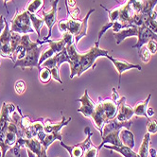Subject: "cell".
Here are the masks:
<instances>
[{"label": "cell", "mask_w": 157, "mask_h": 157, "mask_svg": "<svg viewBox=\"0 0 157 157\" xmlns=\"http://www.w3.org/2000/svg\"><path fill=\"white\" fill-rule=\"evenodd\" d=\"M65 48L68 53L69 59H70V78H73L74 77H80L82 73H84L89 68H94L96 67L95 62L99 57H107L109 55L108 50L101 49L99 48V43L95 44V46L90 48L86 53H78L75 44H67L65 46Z\"/></svg>", "instance_id": "1"}, {"label": "cell", "mask_w": 157, "mask_h": 157, "mask_svg": "<svg viewBox=\"0 0 157 157\" xmlns=\"http://www.w3.org/2000/svg\"><path fill=\"white\" fill-rule=\"evenodd\" d=\"M120 99V98H119ZM116 101L113 98H98V101L96 102L95 109L91 119L95 127L101 133L104 124L112 119H115L118 111V101Z\"/></svg>", "instance_id": "2"}, {"label": "cell", "mask_w": 157, "mask_h": 157, "mask_svg": "<svg viewBox=\"0 0 157 157\" xmlns=\"http://www.w3.org/2000/svg\"><path fill=\"white\" fill-rule=\"evenodd\" d=\"M108 13V16L110 18L109 22H112L113 24V31L114 33L119 32L120 30L131 28L133 26V15L134 12L132 8L131 3L127 0V2L122 4L113 10H108L103 5H100Z\"/></svg>", "instance_id": "3"}, {"label": "cell", "mask_w": 157, "mask_h": 157, "mask_svg": "<svg viewBox=\"0 0 157 157\" xmlns=\"http://www.w3.org/2000/svg\"><path fill=\"white\" fill-rule=\"evenodd\" d=\"M114 36L117 44H119L122 41H124V39L128 37L136 36L137 42L136 44H133L132 47V48H136V49H140L143 46L147 44V43L151 40H154L157 42V34L152 30H151L149 28L146 27L145 25L142 26L133 25L131 28L124 29L120 30L119 32L114 33Z\"/></svg>", "instance_id": "4"}, {"label": "cell", "mask_w": 157, "mask_h": 157, "mask_svg": "<svg viewBox=\"0 0 157 157\" xmlns=\"http://www.w3.org/2000/svg\"><path fill=\"white\" fill-rule=\"evenodd\" d=\"M21 43L24 44L26 48V56L21 60H17L14 63V67H37L39 71L41 70V65L39 64V59L41 56V52L43 49V46L40 44L39 40L36 42H32L29 39V34L22 35Z\"/></svg>", "instance_id": "5"}, {"label": "cell", "mask_w": 157, "mask_h": 157, "mask_svg": "<svg viewBox=\"0 0 157 157\" xmlns=\"http://www.w3.org/2000/svg\"><path fill=\"white\" fill-rule=\"evenodd\" d=\"M93 13H95L94 9L89 10V12L87 13L86 16L82 20L72 19L70 17H68L67 19H64V20H61L58 23L59 30L62 33L68 32V33H71L72 35H74L75 46H77L78 41L87 34L88 20Z\"/></svg>", "instance_id": "6"}, {"label": "cell", "mask_w": 157, "mask_h": 157, "mask_svg": "<svg viewBox=\"0 0 157 157\" xmlns=\"http://www.w3.org/2000/svg\"><path fill=\"white\" fill-rule=\"evenodd\" d=\"M10 31L18 33V34H29V33H33L35 30L32 28L31 20L29 13L26 10H21V12H17L14 15V17L10 21Z\"/></svg>", "instance_id": "7"}, {"label": "cell", "mask_w": 157, "mask_h": 157, "mask_svg": "<svg viewBox=\"0 0 157 157\" xmlns=\"http://www.w3.org/2000/svg\"><path fill=\"white\" fill-rule=\"evenodd\" d=\"M84 133L87 134L86 139L84 141H82V143L76 144L74 146H68V145L64 144L63 141H61V146L69 152L70 157H83L85 151L93 144L91 141V137L93 136V132H90L89 127H86L84 129Z\"/></svg>", "instance_id": "8"}, {"label": "cell", "mask_w": 157, "mask_h": 157, "mask_svg": "<svg viewBox=\"0 0 157 157\" xmlns=\"http://www.w3.org/2000/svg\"><path fill=\"white\" fill-rule=\"evenodd\" d=\"M0 57L13 59V51L12 46V31L6 22L5 29L0 36Z\"/></svg>", "instance_id": "9"}, {"label": "cell", "mask_w": 157, "mask_h": 157, "mask_svg": "<svg viewBox=\"0 0 157 157\" xmlns=\"http://www.w3.org/2000/svg\"><path fill=\"white\" fill-rule=\"evenodd\" d=\"M17 143L22 148H26L30 150L33 153L36 155V157H48L47 155V149L44 148V146L37 138H19Z\"/></svg>", "instance_id": "10"}, {"label": "cell", "mask_w": 157, "mask_h": 157, "mask_svg": "<svg viewBox=\"0 0 157 157\" xmlns=\"http://www.w3.org/2000/svg\"><path fill=\"white\" fill-rule=\"evenodd\" d=\"M133 12L140 15H150L157 4V0H132L130 2Z\"/></svg>", "instance_id": "11"}, {"label": "cell", "mask_w": 157, "mask_h": 157, "mask_svg": "<svg viewBox=\"0 0 157 157\" xmlns=\"http://www.w3.org/2000/svg\"><path fill=\"white\" fill-rule=\"evenodd\" d=\"M58 3L59 0H53L52 1V7L48 13L43 12V19L44 21V24L48 26V35L44 40H48L51 37L52 29L55 26L56 22H57V12H58Z\"/></svg>", "instance_id": "12"}, {"label": "cell", "mask_w": 157, "mask_h": 157, "mask_svg": "<svg viewBox=\"0 0 157 157\" xmlns=\"http://www.w3.org/2000/svg\"><path fill=\"white\" fill-rule=\"evenodd\" d=\"M107 59H109L112 63L114 64V66L116 67V69L119 75V80H118V88L120 87V81H121V76L122 74L124 73L125 71H128L130 69H137V70H141V66L139 64H134V63H131L127 61H124V60H120V59H116V58H113L111 57V56H107L106 57Z\"/></svg>", "instance_id": "13"}, {"label": "cell", "mask_w": 157, "mask_h": 157, "mask_svg": "<svg viewBox=\"0 0 157 157\" xmlns=\"http://www.w3.org/2000/svg\"><path fill=\"white\" fill-rule=\"evenodd\" d=\"M133 116H134L133 107H131L126 103L125 97H121L118 101V111L116 119L119 122H126L131 120Z\"/></svg>", "instance_id": "14"}, {"label": "cell", "mask_w": 157, "mask_h": 157, "mask_svg": "<svg viewBox=\"0 0 157 157\" xmlns=\"http://www.w3.org/2000/svg\"><path fill=\"white\" fill-rule=\"evenodd\" d=\"M78 101H80L82 103L81 108L78 109V113L82 114L87 118H91V117L93 115V112H94V109H95L96 102H94L93 100L90 98V97H89L87 89H85L83 96L78 98Z\"/></svg>", "instance_id": "15"}, {"label": "cell", "mask_w": 157, "mask_h": 157, "mask_svg": "<svg viewBox=\"0 0 157 157\" xmlns=\"http://www.w3.org/2000/svg\"><path fill=\"white\" fill-rule=\"evenodd\" d=\"M65 62L68 63H70V59H69V56H68V53H67L66 48H64L60 53L55 54L53 57L48 59L47 61H44L42 65L44 67H48L49 69L53 68V67H57V68L60 69V66L62 65V63Z\"/></svg>", "instance_id": "16"}, {"label": "cell", "mask_w": 157, "mask_h": 157, "mask_svg": "<svg viewBox=\"0 0 157 157\" xmlns=\"http://www.w3.org/2000/svg\"><path fill=\"white\" fill-rule=\"evenodd\" d=\"M132 124V120H129V121H126V122H119L116 118L112 119V120H109V121H107L104 124L102 132H101V133H100V134H101V138L104 137L105 136H107L109 132H115V131H119L122 128L130 129Z\"/></svg>", "instance_id": "17"}, {"label": "cell", "mask_w": 157, "mask_h": 157, "mask_svg": "<svg viewBox=\"0 0 157 157\" xmlns=\"http://www.w3.org/2000/svg\"><path fill=\"white\" fill-rule=\"evenodd\" d=\"M70 121H71V117H69L68 119H65L64 117H63L62 120L57 123L51 122L49 119H47L44 122V130L46 132V133H54V134H59V136H61L62 128L66 126Z\"/></svg>", "instance_id": "18"}, {"label": "cell", "mask_w": 157, "mask_h": 157, "mask_svg": "<svg viewBox=\"0 0 157 157\" xmlns=\"http://www.w3.org/2000/svg\"><path fill=\"white\" fill-rule=\"evenodd\" d=\"M119 132H120V130L119 131H115V132H109L107 136H105L104 137H102V142L100 143L98 146V151L101 150V148L104 147V145L106 144H109V145H114V146H120V145H123L120 138H119Z\"/></svg>", "instance_id": "19"}, {"label": "cell", "mask_w": 157, "mask_h": 157, "mask_svg": "<svg viewBox=\"0 0 157 157\" xmlns=\"http://www.w3.org/2000/svg\"><path fill=\"white\" fill-rule=\"evenodd\" d=\"M119 138L122 142V144L133 150L136 146V141H134V136L132 132L129 131V129L122 128L119 132Z\"/></svg>", "instance_id": "20"}, {"label": "cell", "mask_w": 157, "mask_h": 157, "mask_svg": "<svg viewBox=\"0 0 157 157\" xmlns=\"http://www.w3.org/2000/svg\"><path fill=\"white\" fill-rule=\"evenodd\" d=\"M104 147L107 150H111V151H115L117 152H119L121 155H123L124 157H137V153L134 152L132 149L126 147L124 145H120V146H114V145H109L106 144L104 145Z\"/></svg>", "instance_id": "21"}, {"label": "cell", "mask_w": 157, "mask_h": 157, "mask_svg": "<svg viewBox=\"0 0 157 157\" xmlns=\"http://www.w3.org/2000/svg\"><path fill=\"white\" fill-rule=\"evenodd\" d=\"M39 43L41 44H43L44 43H48V46H49V48L52 49L55 54L60 53L61 51H63L65 48V46H66V44H65V42L63 41V38H60L58 40H49V39L44 40V41L39 40Z\"/></svg>", "instance_id": "22"}, {"label": "cell", "mask_w": 157, "mask_h": 157, "mask_svg": "<svg viewBox=\"0 0 157 157\" xmlns=\"http://www.w3.org/2000/svg\"><path fill=\"white\" fill-rule=\"evenodd\" d=\"M151 98V95L149 94L148 98H146L143 102H139L137 103L136 106L133 107V112H134V116H137V117H147V108H148V104L149 101Z\"/></svg>", "instance_id": "23"}, {"label": "cell", "mask_w": 157, "mask_h": 157, "mask_svg": "<svg viewBox=\"0 0 157 157\" xmlns=\"http://www.w3.org/2000/svg\"><path fill=\"white\" fill-rule=\"evenodd\" d=\"M151 144V134L147 132L144 136L143 141L137 152V157H148L149 156V149Z\"/></svg>", "instance_id": "24"}, {"label": "cell", "mask_w": 157, "mask_h": 157, "mask_svg": "<svg viewBox=\"0 0 157 157\" xmlns=\"http://www.w3.org/2000/svg\"><path fill=\"white\" fill-rule=\"evenodd\" d=\"M144 25L157 34V13L155 10H153L150 15L145 17Z\"/></svg>", "instance_id": "25"}, {"label": "cell", "mask_w": 157, "mask_h": 157, "mask_svg": "<svg viewBox=\"0 0 157 157\" xmlns=\"http://www.w3.org/2000/svg\"><path fill=\"white\" fill-rule=\"evenodd\" d=\"M44 0H30L26 7V10L29 14H37V13L43 8Z\"/></svg>", "instance_id": "26"}, {"label": "cell", "mask_w": 157, "mask_h": 157, "mask_svg": "<svg viewBox=\"0 0 157 157\" xmlns=\"http://www.w3.org/2000/svg\"><path fill=\"white\" fill-rule=\"evenodd\" d=\"M55 140H59L60 142L63 141V136H59V134H54V133H47L44 138L41 141V144L44 146V149H47L49 147V146L55 141Z\"/></svg>", "instance_id": "27"}, {"label": "cell", "mask_w": 157, "mask_h": 157, "mask_svg": "<svg viewBox=\"0 0 157 157\" xmlns=\"http://www.w3.org/2000/svg\"><path fill=\"white\" fill-rule=\"evenodd\" d=\"M30 16V20H31V24H32V28L34 29V30L36 31L38 38H40V32H41V29L43 27V25L44 24V21L43 18L38 17L36 14H29Z\"/></svg>", "instance_id": "28"}, {"label": "cell", "mask_w": 157, "mask_h": 157, "mask_svg": "<svg viewBox=\"0 0 157 157\" xmlns=\"http://www.w3.org/2000/svg\"><path fill=\"white\" fill-rule=\"evenodd\" d=\"M51 71L49 68H48V67H44L43 68H41L40 72H39V80L41 82L43 83H48L50 82L51 80Z\"/></svg>", "instance_id": "29"}, {"label": "cell", "mask_w": 157, "mask_h": 157, "mask_svg": "<svg viewBox=\"0 0 157 157\" xmlns=\"http://www.w3.org/2000/svg\"><path fill=\"white\" fill-rule=\"evenodd\" d=\"M139 56H140V59L143 63H147L150 62L151 60V52L149 51V49L147 48V47H142L140 49H139Z\"/></svg>", "instance_id": "30"}, {"label": "cell", "mask_w": 157, "mask_h": 157, "mask_svg": "<svg viewBox=\"0 0 157 157\" xmlns=\"http://www.w3.org/2000/svg\"><path fill=\"white\" fill-rule=\"evenodd\" d=\"M147 131L150 134H155L157 132V120L151 117L147 118Z\"/></svg>", "instance_id": "31"}, {"label": "cell", "mask_w": 157, "mask_h": 157, "mask_svg": "<svg viewBox=\"0 0 157 157\" xmlns=\"http://www.w3.org/2000/svg\"><path fill=\"white\" fill-rule=\"evenodd\" d=\"M98 149L97 146H95L94 144H92L90 147H89L85 152H84V155L83 157H98Z\"/></svg>", "instance_id": "32"}, {"label": "cell", "mask_w": 157, "mask_h": 157, "mask_svg": "<svg viewBox=\"0 0 157 157\" xmlns=\"http://www.w3.org/2000/svg\"><path fill=\"white\" fill-rule=\"evenodd\" d=\"M26 82L24 81H17L15 82V85H14V89H15V92L18 94V95H22L24 94V92L26 91Z\"/></svg>", "instance_id": "33"}, {"label": "cell", "mask_w": 157, "mask_h": 157, "mask_svg": "<svg viewBox=\"0 0 157 157\" xmlns=\"http://www.w3.org/2000/svg\"><path fill=\"white\" fill-rule=\"evenodd\" d=\"M146 47H147V48L149 49V51L151 52V55H153L157 52V42L154 40L149 41L147 43V44H146Z\"/></svg>", "instance_id": "34"}, {"label": "cell", "mask_w": 157, "mask_h": 157, "mask_svg": "<svg viewBox=\"0 0 157 157\" xmlns=\"http://www.w3.org/2000/svg\"><path fill=\"white\" fill-rule=\"evenodd\" d=\"M60 69L57 68V67H53V68L50 69L51 71V76H52V78L55 81H57L58 82L62 83L63 84V81L61 80V76H60Z\"/></svg>", "instance_id": "35"}, {"label": "cell", "mask_w": 157, "mask_h": 157, "mask_svg": "<svg viewBox=\"0 0 157 157\" xmlns=\"http://www.w3.org/2000/svg\"><path fill=\"white\" fill-rule=\"evenodd\" d=\"M80 8H78V7H76L75 8V10H73V12L68 15V17H70V18H72V19H78V16L80 15V13H81V12H80Z\"/></svg>", "instance_id": "36"}, {"label": "cell", "mask_w": 157, "mask_h": 157, "mask_svg": "<svg viewBox=\"0 0 157 157\" xmlns=\"http://www.w3.org/2000/svg\"><path fill=\"white\" fill-rule=\"evenodd\" d=\"M5 25H6V19L3 15H0V36H1L3 30L5 29Z\"/></svg>", "instance_id": "37"}, {"label": "cell", "mask_w": 157, "mask_h": 157, "mask_svg": "<svg viewBox=\"0 0 157 157\" xmlns=\"http://www.w3.org/2000/svg\"><path fill=\"white\" fill-rule=\"evenodd\" d=\"M65 5L68 8H74L76 6V0H65Z\"/></svg>", "instance_id": "38"}, {"label": "cell", "mask_w": 157, "mask_h": 157, "mask_svg": "<svg viewBox=\"0 0 157 157\" xmlns=\"http://www.w3.org/2000/svg\"><path fill=\"white\" fill-rule=\"evenodd\" d=\"M155 115V112H154V109L152 108H147V116H148V118L149 117H152L153 116Z\"/></svg>", "instance_id": "39"}, {"label": "cell", "mask_w": 157, "mask_h": 157, "mask_svg": "<svg viewBox=\"0 0 157 157\" xmlns=\"http://www.w3.org/2000/svg\"><path fill=\"white\" fill-rule=\"evenodd\" d=\"M149 154L151 155V157H155L157 154V151H155L153 148H150L149 149Z\"/></svg>", "instance_id": "40"}, {"label": "cell", "mask_w": 157, "mask_h": 157, "mask_svg": "<svg viewBox=\"0 0 157 157\" xmlns=\"http://www.w3.org/2000/svg\"><path fill=\"white\" fill-rule=\"evenodd\" d=\"M9 1H10V0H4V7H5V9L7 10V13H9V10H8V8H7V3H8Z\"/></svg>", "instance_id": "41"}, {"label": "cell", "mask_w": 157, "mask_h": 157, "mask_svg": "<svg viewBox=\"0 0 157 157\" xmlns=\"http://www.w3.org/2000/svg\"><path fill=\"white\" fill-rule=\"evenodd\" d=\"M0 157H2V152L1 151H0Z\"/></svg>", "instance_id": "42"}, {"label": "cell", "mask_w": 157, "mask_h": 157, "mask_svg": "<svg viewBox=\"0 0 157 157\" xmlns=\"http://www.w3.org/2000/svg\"><path fill=\"white\" fill-rule=\"evenodd\" d=\"M128 1H129V2H131V1H132V0H128Z\"/></svg>", "instance_id": "43"}, {"label": "cell", "mask_w": 157, "mask_h": 157, "mask_svg": "<svg viewBox=\"0 0 157 157\" xmlns=\"http://www.w3.org/2000/svg\"><path fill=\"white\" fill-rule=\"evenodd\" d=\"M155 157H157V154H156V156H155Z\"/></svg>", "instance_id": "44"}]
</instances>
